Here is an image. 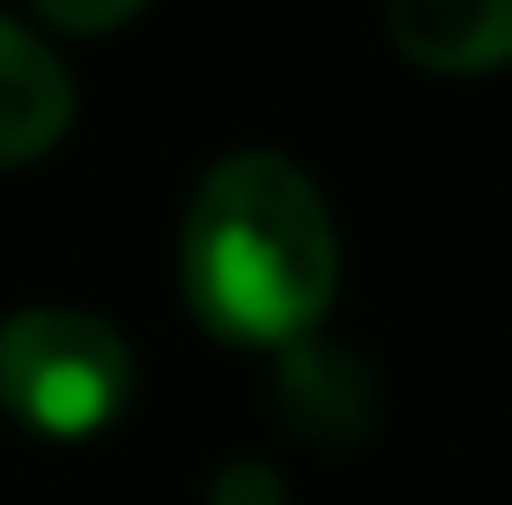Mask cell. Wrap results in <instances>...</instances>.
Masks as SVG:
<instances>
[{"label":"cell","instance_id":"6da1fadb","mask_svg":"<svg viewBox=\"0 0 512 505\" xmlns=\"http://www.w3.org/2000/svg\"><path fill=\"white\" fill-rule=\"evenodd\" d=\"M179 283L216 342L297 350L327 320L342 283V246L320 186L275 149L223 156L186 208Z\"/></svg>","mask_w":512,"mask_h":505},{"label":"cell","instance_id":"7a4b0ae2","mask_svg":"<svg viewBox=\"0 0 512 505\" xmlns=\"http://www.w3.org/2000/svg\"><path fill=\"white\" fill-rule=\"evenodd\" d=\"M134 364L119 327L75 305H30L0 327V402L45 439H90L127 409Z\"/></svg>","mask_w":512,"mask_h":505},{"label":"cell","instance_id":"3957f363","mask_svg":"<svg viewBox=\"0 0 512 505\" xmlns=\"http://www.w3.org/2000/svg\"><path fill=\"white\" fill-rule=\"evenodd\" d=\"M386 30L431 75H483L512 60V0H386Z\"/></svg>","mask_w":512,"mask_h":505},{"label":"cell","instance_id":"277c9868","mask_svg":"<svg viewBox=\"0 0 512 505\" xmlns=\"http://www.w3.org/2000/svg\"><path fill=\"white\" fill-rule=\"evenodd\" d=\"M75 119V82L52 60L45 38L0 15V164H30L67 134Z\"/></svg>","mask_w":512,"mask_h":505},{"label":"cell","instance_id":"5b68a950","mask_svg":"<svg viewBox=\"0 0 512 505\" xmlns=\"http://www.w3.org/2000/svg\"><path fill=\"white\" fill-rule=\"evenodd\" d=\"M282 409L312 439H349L372 424V379L349 350H327L305 335L297 350H282Z\"/></svg>","mask_w":512,"mask_h":505},{"label":"cell","instance_id":"8992f818","mask_svg":"<svg viewBox=\"0 0 512 505\" xmlns=\"http://www.w3.org/2000/svg\"><path fill=\"white\" fill-rule=\"evenodd\" d=\"M149 8V0H38V15L45 23H60V30H119V23H134V15Z\"/></svg>","mask_w":512,"mask_h":505}]
</instances>
